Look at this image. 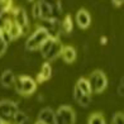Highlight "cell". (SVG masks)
Returning <instances> with one entry per match:
<instances>
[{
  "label": "cell",
  "mask_w": 124,
  "mask_h": 124,
  "mask_svg": "<svg viewBox=\"0 0 124 124\" xmlns=\"http://www.w3.org/2000/svg\"><path fill=\"white\" fill-rule=\"evenodd\" d=\"M36 90H37L36 80H33V78L31 76H28V75H22V91H20V95L29 96V95L34 94Z\"/></svg>",
  "instance_id": "6"
},
{
  "label": "cell",
  "mask_w": 124,
  "mask_h": 124,
  "mask_svg": "<svg viewBox=\"0 0 124 124\" xmlns=\"http://www.w3.org/2000/svg\"><path fill=\"white\" fill-rule=\"evenodd\" d=\"M7 51H8V44L3 41L1 37H0V57H3V56L7 53Z\"/></svg>",
  "instance_id": "25"
},
{
  "label": "cell",
  "mask_w": 124,
  "mask_h": 124,
  "mask_svg": "<svg viewBox=\"0 0 124 124\" xmlns=\"http://www.w3.org/2000/svg\"><path fill=\"white\" fill-rule=\"evenodd\" d=\"M39 9H41V18L39 19H51L52 18V8L49 5L44 4L42 0H38Z\"/></svg>",
  "instance_id": "15"
},
{
  "label": "cell",
  "mask_w": 124,
  "mask_h": 124,
  "mask_svg": "<svg viewBox=\"0 0 124 124\" xmlns=\"http://www.w3.org/2000/svg\"><path fill=\"white\" fill-rule=\"evenodd\" d=\"M48 37L49 36H48L47 31L37 25L36 31L27 38V41L24 43V49L27 51V52H36V51L39 49L41 44L46 41Z\"/></svg>",
  "instance_id": "1"
},
{
  "label": "cell",
  "mask_w": 124,
  "mask_h": 124,
  "mask_svg": "<svg viewBox=\"0 0 124 124\" xmlns=\"http://www.w3.org/2000/svg\"><path fill=\"white\" fill-rule=\"evenodd\" d=\"M61 57L66 63H72V62H75L77 57L76 49L72 46H63V48L61 51Z\"/></svg>",
  "instance_id": "12"
},
{
  "label": "cell",
  "mask_w": 124,
  "mask_h": 124,
  "mask_svg": "<svg viewBox=\"0 0 124 124\" xmlns=\"http://www.w3.org/2000/svg\"><path fill=\"white\" fill-rule=\"evenodd\" d=\"M116 95H118V96H120V98L124 96V78H123V76L120 77L119 82H118V86H116Z\"/></svg>",
  "instance_id": "23"
},
{
  "label": "cell",
  "mask_w": 124,
  "mask_h": 124,
  "mask_svg": "<svg viewBox=\"0 0 124 124\" xmlns=\"http://www.w3.org/2000/svg\"><path fill=\"white\" fill-rule=\"evenodd\" d=\"M54 123L56 124H75L76 115L74 109L70 105L58 106L57 111L54 113Z\"/></svg>",
  "instance_id": "2"
},
{
  "label": "cell",
  "mask_w": 124,
  "mask_h": 124,
  "mask_svg": "<svg viewBox=\"0 0 124 124\" xmlns=\"http://www.w3.org/2000/svg\"><path fill=\"white\" fill-rule=\"evenodd\" d=\"M106 43H108V38H106L105 36H103L100 38V44H106Z\"/></svg>",
  "instance_id": "27"
},
{
  "label": "cell",
  "mask_w": 124,
  "mask_h": 124,
  "mask_svg": "<svg viewBox=\"0 0 124 124\" xmlns=\"http://www.w3.org/2000/svg\"><path fill=\"white\" fill-rule=\"evenodd\" d=\"M12 12H13V22L22 28L23 34L27 33L28 28H29V19H28L27 12L23 8H13Z\"/></svg>",
  "instance_id": "5"
},
{
  "label": "cell",
  "mask_w": 124,
  "mask_h": 124,
  "mask_svg": "<svg viewBox=\"0 0 124 124\" xmlns=\"http://www.w3.org/2000/svg\"><path fill=\"white\" fill-rule=\"evenodd\" d=\"M76 86L80 89L84 94H86V95H91L93 94V90H91V86H90V82H89V80H87L86 77H80V78H78Z\"/></svg>",
  "instance_id": "14"
},
{
  "label": "cell",
  "mask_w": 124,
  "mask_h": 124,
  "mask_svg": "<svg viewBox=\"0 0 124 124\" xmlns=\"http://www.w3.org/2000/svg\"><path fill=\"white\" fill-rule=\"evenodd\" d=\"M82 95H84V93H82L81 90H80V89H78V87L75 85V87H74V91H72V96H74V100L77 103V101L80 100V98L82 96Z\"/></svg>",
  "instance_id": "24"
},
{
  "label": "cell",
  "mask_w": 124,
  "mask_h": 124,
  "mask_svg": "<svg viewBox=\"0 0 124 124\" xmlns=\"http://www.w3.org/2000/svg\"><path fill=\"white\" fill-rule=\"evenodd\" d=\"M32 15H33V18H34V19H39V18H41V9H39V3H38V0H36L34 4H33Z\"/></svg>",
  "instance_id": "22"
},
{
  "label": "cell",
  "mask_w": 124,
  "mask_h": 124,
  "mask_svg": "<svg viewBox=\"0 0 124 124\" xmlns=\"http://www.w3.org/2000/svg\"><path fill=\"white\" fill-rule=\"evenodd\" d=\"M62 48H63V44H62V42L60 41V38L57 39H54V42L52 44V47H51L49 49V52L44 56V60L46 61H56L60 56H61V51Z\"/></svg>",
  "instance_id": "8"
},
{
  "label": "cell",
  "mask_w": 124,
  "mask_h": 124,
  "mask_svg": "<svg viewBox=\"0 0 124 124\" xmlns=\"http://www.w3.org/2000/svg\"><path fill=\"white\" fill-rule=\"evenodd\" d=\"M34 124H46V123H43V122H41V120H38V119H37V122H36Z\"/></svg>",
  "instance_id": "29"
},
{
  "label": "cell",
  "mask_w": 124,
  "mask_h": 124,
  "mask_svg": "<svg viewBox=\"0 0 124 124\" xmlns=\"http://www.w3.org/2000/svg\"><path fill=\"white\" fill-rule=\"evenodd\" d=\"M16 110H18L16 104L12 99L0 100V119L1 120H13Z\"/></svg>",
  "instance_id": "4"
},
{
  "label": "cell",
  "mask_w": 124,
  "mask_h": 124,
  "mask_svg": "<svg viewBox=\"0 0 124 124\" xmlns=\"http://www.w3.org/2000/svg\"><path fill=\"white\" fill-rule=\"evenodd\" d=\"M111 4L114 5L115 8H120L123 5V0H111Z\"/></svg>",
  "instance_id": "26"
},
{
  "label": "cell",
  "mask_w": 124,
  "mask_h": 124,
  "mask_svg": "<svg viewBox=\"0 0 124 124\" xmlns=\"http://www.w3.org/2000/svg\"><path fill=\"white\" fill-rule=\"evenodd\" d=\"M89 82H90V86H91V90L93 93H96V94H100L103 93L104 90L108 86V78L104 75L103 71L100 70H95L93 71L89 76Z\"/></svg>",
  "instance_id": "3"
},
{
  "label": "cell",
  "mask_w": 124,
  "mask_h": 124,
  "mask_svg": "<svg viewBox=\"0 0 124 124\" xmlns=\"http://www.w3.org/2000/svg\"><path fill=\"white\" fill-rule=\"evenodd\" d=\"M52 74H53V69H52V66L49 65V62H44V63L42 65L41 67V71H39V74L37 75V80L36 82H44V81H47L49 80L51 77H52Z\"/></svg>",
  "instance_id": "10"
},
{
  "label": "cell",
  "mask_w": 124,
  "mask_h": 124,
  "mask_svg": "<svg viewBox=\"0 0 124 124\" xmlns=\"http://www.w3.org/2000/svg\"><path fill=\"white\" fill-rule=\"evenodd\" d=\"M93 103V98H91V95H86V94H84L80 98V100L77 101V104L81 106V108H89L90 105H91Z\"/></svg>",
  "instance_id": "21"
},
{
  "label": "cell",
  "mask_w": 124,
  "mask_h": 124,
  "mask_svg": "<svg viewBox=\"0 0 124 124\" xmlns=\"http://www.w3.org/2000/svg\"><path fill=\"white\" fill-rule=\"evenodd\" d=\"M5 14V10L3 9V7L0 5V18H3V15Z\"/></svg>",
  "instance_id": "28"
},
{
  "label": "cell",
  "mask_w": 124,
  "mask_h": 124,
  "mask_svg": "<svg viewBox=\"0 0 124 124\" xmlns=\"http://www.w3.org/2000/svg\"><path fill=\"white\" fill-rule=\"evenodd\" d=\"M87 124H106V123H105V118L101 113H93L89 116Z\"/></svg>",
  "instance_id": "19"
},
{
  "label": "cell",
  "mask_w": 124,
  "mask_h": 124,
  "mask_svg": "<svg viewBox=\"0 0 124 124\" xmlns=\"http://www.w3.org/2000/svg\"><path fill=\"white\" fill-rule=\"evenodd\" d=\"M28 118V115H27V113L25 111H23V110H16V113L14 114V116H13V122H14V124H22L25 119Z\"/></svg>",
  "instance_id": "20"
},
{
  "label": "cell",
  "mask_w": 124,
  "mask_h": 124,
  "mask_svg": "<svg viewBox=\"0 0 124 124\" xmlns=\"http://www.w3.org/2000/svg\"><path fill=\"white\" fill-rule=\"evenodd\" d=\"M8 33H9V36L12 37L13 41H15V39H18L19 37L23 36V31H22V28L19 25H16L14 22H13V24H12V27H10V29H9Z\"/></svg>",
  "instance_id": "18"
},
{
  "label": "cell",
  "mask_w": 124,
  "mask_h": 124,
  "mask_svg": "<svg viewBox=\"0 0 124 124\" xmlns=\"http://www.w3.org/2000/svg\"><path fill=\"white\" fill-rule=\"evenodd\" d=\"M63 13V4L61 0H56V3L52 5V18L58 19Z\"/></svg>",
  "instance_id": "16"
},
{
  "label": "cell",
  "mask_w": 124,
  "mask_h": 124,
  "mask_svg": "<svg viewBox=\"0 0 124 124\" xmlns=\"http://www.w3.org/2000/svg\"><path fill=\"white\" fill-rule=\"evenodd\" d=\"M53 42H54V38L48 37L46 41H44V42L41 44V47H39V52H41L42 57H44V56H46V54L49 52V49H51V47H52Z\"/></svg>",
  "instance_id": "17"
},
{
  "label": "cell",
  "mask_w": 124,
  "mask_h": 124,
  "mask_svg": "<svg viewBox=\"0 0 124 124\" xmlns=\"http://www.w3.org/2000/svg\"><path fill=\"white\" fill-rule=\"evenodd\" d=\"M14 81H15V75H14V72L10 70V69L4 70V72L1 74V76H0V85H1L3 87L10 89V87H13Z\"/></svg>",
  "instance_id": "11"
},
{
  "label": "cell",
  "mask_w": 124,
  "mask_h": 124,
  "mask_svg": "<svg viewBox=\"0 0 124 124\" xmlns=\"http://www.w3.org/2000/svg\"><path fill=\"white\" fill-rule=\"evenodd\" d=\"M61 29H62V34L70 36L72 33V31H74V24H72L71 15L65 16V19L62 20V23H61Z\"/></svg>",
  "instance_id": "13"
},
{
  "label": "cell",
  "mask_w": 124,
  "mask_h": 124,
  "mask_svg": "<svg viewBox=\"0 0 124 124\" xmlns=\"http://www.w3.org/2000/svg\"><path fill=\"white\" fill-rule=\"evenodd\" d=\"M37 119L41 120L46 124H56L54 123V111L47 106V108H43L38 111V115H37Z\"/></svg>",
  "instance_id": "9"
},
{
  "label": "cell",
  "mask_w": 124,
  "mask_h": 124,
  "mask_svg": "<svg viewBox=\"0 0 124 124\" xmlns=\"http://www.w3.org/2000/svg\"><path fill=\"white\" fill-rule=\"evenodd\" d=\"M75 19H76L77 25L80 27L81 29H84V31L87 29V28L90 27V24H91V15L89 14V12H87L86 9L77 10Z\"/></svg>",
  "instance_id": "7"
}]
</instances>
